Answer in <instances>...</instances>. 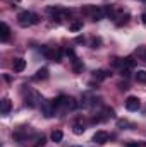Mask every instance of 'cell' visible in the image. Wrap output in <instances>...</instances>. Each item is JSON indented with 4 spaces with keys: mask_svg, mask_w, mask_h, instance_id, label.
I'll list each match as a JSON object with an SVG mask.
<instances>
[{
    "mask_svg": "<svg viewBox=\"0 0 146 147\" xmlns=\"http://www.w3.org/2000/svg\"><path fill=\"white\" fill-rule=\"evenodd\" d=\"M141 21H143V22H145V24H146V12H145V14H143V16H141Z\"/></svg>",
    "mask_w": 146,
    "mask_h": 147,
    "instance_id": "cell-28",
    "label": "cell"
},
{
    "mask_svg": "<svg viewBox=\"0 0 146 147\" xmlns=\"http://www.w3.org/2000/svg\"><path fill=\"white\" fill-rule=\"evenodd\" d=\"M93 142H95V144H105V142H108V134L103 132V130H98V132L93 135Z\"/></svg>",
    "mask_w": 146,
    "mask_h": 147,
    "instance_id": "cell-6",
    "label": "cell"
},
{
    "mask_svg": "<svg viewBox=\"0 0 146 147\" xmlns=\"http://www.w3.org/2000/svg\"><path fill=\"white\" fill-rule=\"evenodd\" d=\"M48 79V69L46 67H41L36 74H35V80H46Z\"/></svg>",
    "mask_w": 146,
    "mask_h": 147,
    "instance_id": "cell-11",
    "label": "cell"
},
{
    "mask_svg": "<svg viewBox=\"0 0 146 147\" xmlns=\"http://www.w3.org/2000/svg\"><path fill=\"white\" fill-rule=\"evenodd\" d=\"M100 45H102V39H100V38H95V39L91 41V48H100Z\"/></svg>",
    "mask_w": 146,
    "mask_h": 147,
    "instance_id": "cell-25",
    "label": "cell"
},
{
    "mask_svg": "<svg viewBox=\"0 0 146 147\" xmlns=\"http://www.w3.org/2000/svg\"><path fill=\"white\" fill-rule=\"evenodd\" d=\"M93 75H95L96 80H105V79H108L110 75H112V72L110 70H95Z\"/></svg>",
    "mask_w": 146,
    "mask_h": 147,
    "instance_id": "cell-10",
    "label": "cell"
},
{
    "mask_svg": "<svg viewBox=\"0 0 146 147\" xmlns=\"http://www.w3.org/2000/svg\"><path fill=\"white\" fill-rule=\"evenodd\" d=\"M40 17H38L35 12H29V10H23L17 14V22L19 26L23 28H28V26H33V24H38Z\"/></svg>",
    "mask_w": 146,
    "mask_h": 147,
    "instance_id": "cell-1",
    "label": "cell"
},
{
    "mask_svg": "<svg viewBox=\"0 0 146 147\" xmlns=\"http://www.w3.org/2000/svg\"><path fill=\"white\" fill-rule=\"evenodd\" d=\"M12 69H14V72H23V70L26 69V60H24V58H14Z\"/></svg>",
    "mask_w": 146,
    "mask_h": 147,
    "instance_id": "cell-7",
    "label": "cell"
},
{
    "mask_svg": "<svg viewBox=\"0 0 146 147\" xmlns=\"http://www.w3.org/2000/svg\"><path fill=\"white\" fill-rule=\"evenodd\" d=\"M103 17H105V10H103V9H96V10H95V14L91 16V19H93L95 22H96V21H102Z\"/></svg>",
    "mask_w": 146,
    "mask_h": 147,
    "instance_id": "cell-13",
    "label": "cell"
},
{
    "mask_svg": "<svg viewBox=\"0 0 146 147\" xmlns=\"http://www.w3.org/2000/svg\"><path fill=\"white\" fill-rule=\"evenodd\" d=\"M10 99L9 98H3L2 101H0V111H2V115H9V111H10Z\"/></svg>",
    "mask_w": 146,
    "mask_h": 147,
    "instance_id": "cell-9",
    "label": "cell"
},
{
    "mask_svg": "<svg viewBox=\"0 0 146 147\" xmlns=\"http://www.w3.org/2000/svg\"><path fill=\"white\" fill-rule=\"evenodd\" d=\"M72 128H74V134H76V135H81V134H84V127H83V125H77V123H76Z\"/></svg>",
    "mask_w": 146,
    "mask_h": 147,
    "instance_id": "cell-23",
    "label": "cell"
},
{
    "mask_svg": "<svg viewBox=\"0 0 146 147\" xmlns=\"http://www.w3.org/2000/svg\"><path fill=\"white\" fill-rule=\"evenodd\" d=\"M72 147H79V146H72Z\"/></svg>",
    "mask_w": 146,
    "mask_h": 147,
    "instance_id": "cell-29",
    "label": "cell"
},
{
    "mask_svg": "<svg viewBox=\"0 0 146 147\" xmlns=\"http://www.w3.org/2000/svg\"><path fill=\"white\" fill-rule=\"evenodd\" d=\"M69 29H71L72 33H77V31H81V29H83V21H74V22H71Z\"/></svg>",
    "mask_w": 146,
    "mask_h": 147,
    "instance_id": "cell-15",
    "label": "cell"
},
{
    "mask_svg": "<svg viewBox=\"0 0 146 147\" xmlns=\"http://www.w3.org/2000/svg\"><path fill=\"white\" fill-rule=\"evenodd\" d=\"M53 62H62V50H57L53 55Z\"/></svg>",
    "mask_w": 146,
    "mask_h": 147,
    "instance_id": "cell-24",
    "label": "cell"
},
{
    "mask_svg": "<svg viewBox=\"0 0 146 147\" xmlns=\"http://www.w3.org/2000/svg\"><path fill=\"white\" fill-rule=\"evenodd\" d=\"M76 43H84V38H83V36H77V38H76Z\"/></svg>",
    "mask_w": 146,
    "mask_h": 147,
    "instance_id": "cell-27",
    "label": "cell"
},
{
    "mask_svg": "<svg viewBox=\"0 0 146 147\" xmlns=\"http://www.w3.org/2000/svg\"><path fill=\"white\" fill-rule=\"evenodd\" d=\"M103 10H105V16H108V17H115V10H113V7L112 5H107V7H103Z\"/></svg>",
    "mask_w": 146,
    "mask_h": 147,
    "instance_id": "cell-22",
    "label": "cell"
},
{
    "mask_svg": "<svg viewBox=\"0 0 146 147\" xmlns=\"http://www.w3.org/2000/svg\"><path fill=\"white\" fill-rule=\"evenodd\" d=\"M113 116H115L113 108H105V110H103V120H107V118H113Z\"/></svg>",
    "mask_w": 146,
    "mask_h": 147,
    "instance_id": "cell-19",
    "label": "cell"
},
{
    "mask_svg": "<svg viewBox=\"0 0 146 147\" xmlns=\"http://www.w3.org/2000/svg\"><path fill=\"white\" fill-rule=\"evenodd\" d=\"M95 103H98L95 96H91V94H83V101H81V105H83L84 108H89V106H93Z\"/></svg>",
    "mask_w": 146,
    "mask_h": 147,
    "instance_id": "cell-8",
    "label": "cell"
},
{
    "mask_svg": "<svg viewBox=\"0 0 146 147\" xmlns=\"http://www.w3.org/2000/svg\"><path fill=\"white\" fill-rule=\"evenodd\" d=\"M134 65H136V60H134L132 57H127V58L122 60V69H129V70H131Z\"/></svg>",
    "mask_w": 146,
    "mask_h": 147,
    "instance_id": "cell-12",
    "label": "cell"
},
{
    "mask_svg": "<svg viewBox=\"0 0 146 147\" xmlns=\"http://www.w3.org/2000/svg\"><path fill=\"white\" fill-rule=\"evenodd\" d=\"M9 38H10V28L7 22H2L0 24V41L5 43V41H9Z\"/></svg>",
    "mask_w": 146,
    "mask_h": 147,
    "instance_id": "cell-5",
    "label": "cell"
},
{
    "mask_svg": "<svg viewBox=\"0 0 146 147\" xmlns=\"http://www.w3.org/2000/svg\"><path fill=\"white\" fill-rule=\"evenodd\" d=\"M41 103H43V101H41L40 92H36V91H29V92H28V96H26V106L36 108L38 105H41Z\"/></svg>",
    "mask_w": 146,
    "mask_h": 147,
    "instance_id": "cell-2",
    "label": "cell"
},
{
    "mask_svg": "<svg viewBox=\"0 0 146 147\" xmlns=\"http://www.w3.org/2000/svg\"><path fill=\"white\" fill-rule=\"evenodd\" d=\"M126 108L129 111H138L141 108V101H139V98H136V96H129L127 99H126Z\"/></svg>",
    "mask_w": 146,
    "mask_h": 147,
    "instance_id": "cell-4",
    "label": "cell"
},
{
    "mask_svg": "<svg viewBox=\"0 0 146 147\" xmlns=\"http://www.w3.org/2000/svg\"><path fill=\"white\" fill-rule=\"evenodd\" d=\"M55 111H57V106H55L53 99H46V101H43V103H41V113H43L46 118L53 116V115H55Z\"/></svg>",
    "mask_w": 146,
    "mask_h": 147,
    "instance_id": "cell-3",
    "label": "cell"
},
{
    "mask_svg": "<svg viewBox=\"0 0 146 147\" xmlns=\"http://www.w3.org/2000/svg\"><path fill=\"white\" fill-rule=\"evenodd\" d=\"M62 139H64V134H62L60 130H53V132H52V140H53L55 144H59Z\"/></svg>",
    "mask_w": 146,
    "mask_h": 147,
    "instance_id": "cell-14",
    "label": "cell"
},
{
    "mask_svg": "<svg viewBox=\"0 0 146 147\" xmlns=\"http://www.w3.org/2000/svg\"><path fill=\"white\" fill-rule=\"evenodd\" d=\"M45 142H46V139H45V135H35V147H43L45 146Z\"/></svg>",
    "mask_w": 146,
    "mask_h": 147,
    "instance_id": "cell-16",
    "label": "cell"
},
{
    "mask_svg": "<svg viewBox=\"0 0 146 147\" xmlns=\"http://www.w3.org/2000/svg\"><path fill=\"white\" fill-rule=\"evenodd\" d=\"M41 53H43L46 58H53V55H55V51H52L48 46H41Z\"/></svg>",
    "mask_w": 146,
    "mask_h": 147,
    "instance_id": "cell-18",
    "label": "cell"
},
{
    "mask_svg": "<svg viewBox=\"0 0 146 147\" xmlns=\"http://www.w3.org/2000/svg\"><path fill=\"white\" fill-rule=\"evenodd\" d=\"M136 80L139 84H146V70H138L136 72Z\"/></svg>",
    "mask_w": 146,
    "mask_h": 147,
    "instance_id": "cell-17",
    "label": "cell"
},
{
    "mask_svg": "<svg viewBox=\"0 0 146 147\" xmlns=\"http://www.w3.org/2000/svg\"><path fill=\"white\" fill-rule=\"evenodd\" d=\"M126 147H141V146H139L138 142H127V144H126Z\"/></svg>",
    "mask_w": 146,
    "mask_h": 147,
    "instance_id": "cell-26",
    "label": "cell"
},
{
    "mask_svg": "<svg viewBox=\"0 0 146 147\" xmlns=\"http://www.w3.org/2000/svg\"><path fill=\"white\" fill-rule=\"evenodd\" d=\"M136 55H138V58L146 60V48H145V46H139V48L136 50Z\"/></svg>",
    "mask_w": 146,
    "mask_h": 147,
    "instance_id": "cell-20",
    "label": "cell"
},
{
    "mask_svg": "<svg viewBox=\"0 0 146 147\" xmlns=\"http://www.w3.org/2000/svg\"><path fill=\"white\" fill-rule=\"evenodd\" d=\"M119 19H120V21H115V24H117V26H122V24H127V22H129V14H124V16H120Z\"/></svg>",
    "mask_w": 146,
    "mask_h": 147,
    "instance_id": "cell-21",
    "label": "cell"
}]
</instances>
